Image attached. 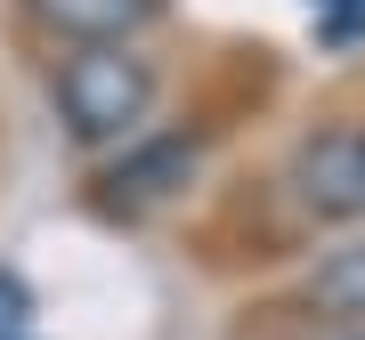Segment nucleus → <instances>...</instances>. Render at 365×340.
<instances>
[{
	"label": "nucleus",
	"instance_id": "4",
	"mask_svg": "<svg viewBox=\"0 0 365 340\" xmlns=\"http://www.w3.org/2000/svg\"><path fill=\"white\" fill-rule=\"evenodd\" d=\"M33 16L73 49H130L163 16V0H33Z\"/></svg>",
	"mask_w": 365,
	"mask_h": 340
},
{
	"label": "nucleus",
	"instance_id": "3",
	"mask_svg": "<svg viewBox=\"0 0 365 340\" xmlns=\"http://www.w3.org/2000/svg\"><path fill=\"white\" fill-rule=\"evenodd\" d=\"M187 179H195V138H179V130H163V138H138V146H122V162L106 170V186H114V203H122V211L170 203V195H179Z\"/></svg>",
	"mask_w": 365,
	"mask_h": 340
},
{
	"label": "nucleus",
	"instance_id": "2",
	"mask_svg": "<svg viewBox=\"0 0 365 340\" xmlns=\"http://www.w3.org/2000/svg\"><path fill=\"white\" fill-rule=\"evenodd\" d=\"M284 186H292V203L309 211V219L357 227V219H365V130H357V122H341V130L300 138Z\"/></svg>",
	"mask_w": 365,
	"mask_h": 340
},
{
	"label": "nucleus",
	"instance_id": "1",
	"mask_svg": "<svg viewBox=\"0 0 365 340\" xmlns=\"http://www.w3.org/2000/svg\"><path fill=\"white\" fill-rule=\"evenodd\" d=\"M49 90H57V122H66L73 146H122L146 114H155L163 73H155V57H138V49H73Z\"/></svg>",
	"mask_w": 365,
	"mask_h": 340
},
{
	"label": "nucleus",
	"instance_id": "5",
	"mask_svg": "<svg viewBox=\"0 0 365 340\" xmlns=\"http://www.w3.org/2000/svg\"><path fill=\"white\" fill-rule=\"evenodd\" d=\"M300 300H309V316H325L341 332H365V243L325 251L309 267V284H300Z\"/></svg>",
	"mask_w": 365,
	"mask_h": 340
},
{
	"label": "nucleus",
	"instance_id": "6",
	"mask_svg": "<svg viewBox=\"0 0 365 340\" xmlns=\"http://www.w3.org/2000/svg\"><path fill=\"white\" fill-rule=\"evenodd\" d=\"M16 316H25V292H16V275H0V332H9Z\"/></svg>",
	"mask_w": 365,
	"mask_h": 340
},
{
	"label": "nucleus",
	"instance_id": "7",
	"mask_svg": "<svg viewBox=\"0 0 365 340\" xmlns=\"http://www.w3.org/2000/svg\"><path fill=\"white\" fill-rule=\"evenodd\" d=\"M341 340H365V332H341Z\"/></svg>",
	"mask_w": 365,
	"mask_h": 340
}]
</instances>
